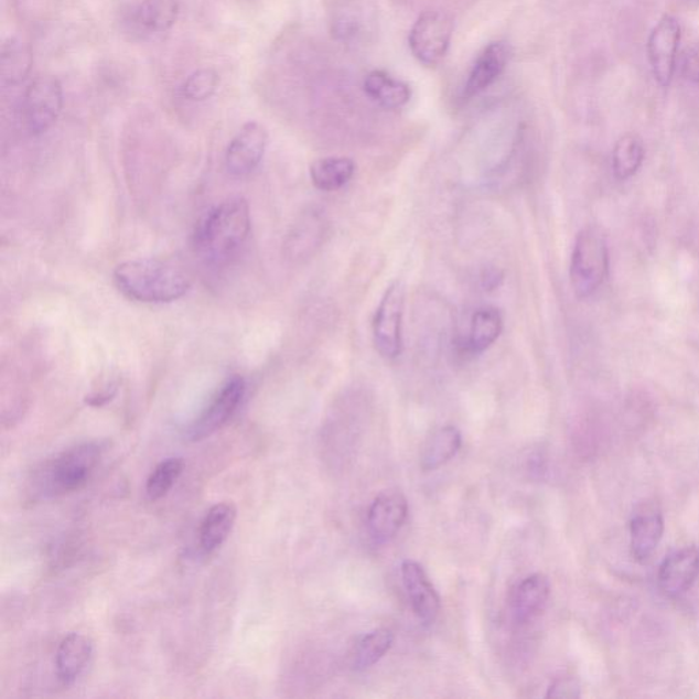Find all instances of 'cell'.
<instances>
[{
	"mask_svg": "<svg viewBox=\"0 0 699 699\" xmlns=\"http://www.w3.org/2000/svg\"><path fill=\"white\" fill-rule=\"evenodd\" d=\"M114 283L131 301L170 303L186 295L192 277L173 261L139 259L119 264Z\"/></svg>",
	"mask_w": 699,
	"mask_h": 699,
	"instance_id": "6da1fadb",
	"label": "cell"
},
{
	"mask_svg": "<svg viewBox=\"0 0 699 699\" xmlns=\"http://www.w3.org/2000/svg\"><path fill=\"white\" fill-rule=\"evenodd\" d=\"M250 208L243 197H232L212 208L193 235L194 249L212 264L230 261L249 238Z\"/></svg>",
	"mask_w": 699,
	"mask_h": 699,
	"instance_id": "7a4b0ae2",
	"label": "cell"
},
{
	"mask_svg": "<svg viewBox=\"0 0 699 699\" xmlns=\"http://www.w3.org/2000/svg\"><path fill=\"white\" fill-rule=\"evenodd\" d=\"M100 458L101 445L97 443H84L63 451L37 470L33 478V494L49 498L84 488Z\"/></svg>",
	"mask_w": 699,
	"mask_h": 699,
	"instance_id": "3957f363",
	"label": "cell"
},
{
	"mask_svg": "<svg viewBox=\"0 0 699 699\" xmlns=\"http://www.w3.org/2000/svg\"><path fill=\"white\" fill-rule=\"evenodd\" d=\"M610 254L603 233L587 227L578 234L570 264L572 290L578 298L593 295L609 277Z\"/></svg>",
	"mask_w": 699,
	"mask_h": 699,
	"instance_id": "277c9868",
	"label": "cell"
},
{
	"mask_svg": "<svg viewBox=\"0 0 699 699\" xmlns=\"http://www.w3.org/2000/svg\"><path fill=\"white\" fill-rule=\"evenodd\" d=\"M454 33V21L443 11H426L418 17L410 32L409 43L412 55L422 65L438 66L444 60Z\"/></svg>",
	"mask_w": 699,
	"mask_h": 699,
	"instance_id": "5b68a950",
	"label": "cell"
},
{
	"mask_svg": "<svg viewBox=\"0 0 699 699\" xmlns=\"http://www.w3.org/2000/svg\"><path fill=\"white\" fill-rule=\"evenodd\" d=\"M406 289L402 282H394L384 292L374 321V341L384 358L394 359L402 353V324Z\"/></svg>",
	"mask_w": 699,
	"mask_h": 699,
	"instance_id": "8992f818",
	"label": "cell"
},
{
	"mask_svg": "<svg viewBox=\"0 0 699 699\" xmlns=\"http://www.w3.org/2000/svg\"><path fill=\"white\" fill-rule=\"evenodd\" d=\"M63 107V90L58 79L42 76L28 87L22 100V120L33 136L45 133L60 118Z\"/></svg>",
	"mask_w": 699,
	"mask_h": 699,
	"instance_id": "52a82bcc",
	"label": "cell"
},
{
	"mask_svg": "<svg viewBox=\"0 0 699 699\" xmlns=\"http://www.w3.org/2000/svg\"><path fill=\"white\" fill-rule=\"evenodd\" d=\"M246 381L243 376H233L223 384L219 391L212 398L208 406L189 428L187 437L192 441H200L225 427L237 412L245 398Z\"/></svg>",
	"mask_w": 699,
	"mask_h": 699,
	"instance_id": "ba28073f",
	"label": "cell"
},
{
	"mask_svg": "<svg viewBox=\"0 0 699 699\" xmlns=\"http://www.w3.org/2000/svg\"><path fill=\"white\" fill-rule=\"evenodd\" d=\"M681 37L678 20L664 15L647 40V56L657 83L668 88L676 71V58Z\"/></svg>",
	"mask_w": 699,
	"mask_h": 699,
	"instance_id": "9c48e42d",
	"label": "cell"
},
{
	"mask_svg": "<svg viewBox=\"0 0 699 699\" xmlns=\"http://www.w3.org/2000/svg\"><path fill=\"white\" fill-rule=\"evenodd\" d=\"M268 146V133L259 122L240 128L226 152V169L234 176H245L259 168Z\"/></svg>",
	"mask_w": 699,
	"mask_h": 699,
	"instance_id": "30bf717a",
	"label": "cell"
},
{
	"mask_svg": "<svg viewBox=\"0 0 699 699\" xmlns=\"http://www.w3.org/2000/svg\"><path fill=\"white\" fill-rule=\"evenodd\" d=\"M409 503L402 492L386 491L375 498L368 512V533L376 544L394 540L408 519Z\"/></svg>",
	"mask_w": 699,
	"mask_h": 699,
	"instance_id": "8fae6325",
	"label": "cell"
},
{
	"mask_svg": "<svg viewBox=\"0 0 699 699\" xmlns=\"http://www.w3.org/2000/svg\"><path fill=\"white\" fill-rule=\"evenodd\" d=\"M699 577V549L685 547L664 559L658 569V588L669 599H678L695 587Z\"/></svg>",
	"mask_w": 699,
	"mask_h": 699,
	"instance_id": "7c38bea8",
	"label": "cell"
},
{
	"mask_svg": "<svg viewBox=\"0 0 699 699\" xmlns=\"http://www.w3.org/2000/svg\"><path fill=\"white\" fill-rule=\"evenodd\" d=\"M400 572H402L404 587L408 592L412 611L423 624L431 626L437 622L441 609L437 589L417 561L405 560Z\"/></svg>",
	"mask_w": 699,
	"mask_h": 699,
	"instance_id": "4fadbf2b",
	"label": "cell"
},
{
	"mask_svg": "<svg viewBox=\"0 0 699 699\" xmlns=\"http://www.w3.org/2000/svg\"><path fill=\"white\" fill-rule=\"evenodd\" d=\"M664 517L655 503L642 504L630 520V547L635 560L646 561L663 540Z\"/></svg>",
	"mask_w": 699,
	"mask_h": 699,
	"instance_id": "5bb4252c",
	"label": "cell"
},
{
	"mask_svg": "<svg viewBox=\"0 0 699 699\" xmlns=\"http://www.w3.org/2000/svg\"><path fill=\"white\" fill-rule=\"evenodd\" d=\"M326 227L325 217L320 211H307L298 217L286 239V256L292 261L311 259L324 243Z\"/></svg>",
	"mask_w": 699,
	"mask_h": 699,
	"instance_id": "9a60e30c",
	"label": "cell"
},
{
	"mask_svg": "<svg viewBox=\"0 0 699 699\" xmlns=\"http://www.w3.org/2000/svg\"><path fill=\"white\" fill-rule=\"evenodd\" d=\"M551 598V582L544 574H533L520 582L512 595L509 612L519 626L540 616Z\"/></svg>",
	"mask_w": 699,
	"mask_h": 699,
	"instance_id": "2e32d148",
	"label": "cell"
},
{
	"mask_svg": "<svg viewBox=\"0 0 699 699\" xmlns=\"http://www.w3.org/2000/svg\"><path fill=\"white\" fill-rule=\"evenodd\" d=\"M94 657V644L87 635L73 633L62 639L55 656L56 676L62 685H76L87 673Z\"/></svg>",
	"mask_w": 699,
	"mask_h": 699,
	"instance_id": "e0dca14e",
	"label": "cell"
},
{
	"mask_svg": "<svg viewBox=\"0 0 699 699\" xmlns=\"http://www.w3.org/2000/svg\"><path fill=\"white\" fill-rule=\"evenodd\" d=\"M509 61V49L504 43H492L485 47L483 53L475 60L472 72L463 89V97L473 99L474 96L483 94L496 79L506 71Z\"/></svg>",
	"mask_w": 699,
	"mask_h": 699,
	"instance_id": "ac0fdd59",
	"label": "cell"
},
{
	"mask_svg": "<svg viewBox=\"0 0 699 699\" xmlns=\"http://www.w3.org/2000/svg\"><path fill=\"white\" fill-rule=\"evenodd\" d=\"M237 520L233 503H219L209 508L200 526V547L204 553H214L226 542Z\"/></svg>",
	"mask_w": 699,
	"mask_h": 699,
	"instance_id": "d6986e66",
	"label": "cell"
},
{
	"mask_svg": "<svg viewBox=\"0 0 699 699\" xmlns=\"http://www.w3.org/2000/svg\"><path fill=\"white\" fill-rule=\"evenodd\" d=\"M462 447L460 429L447 426L437 429L423 443L420 454V466L432 472L449 463Z\"/></svg>",
	"mask_w": 699,
	"mask_h": 699,
	"instance_id": "ffe728a7",
	"label": "cell"
},
{
	"mask_svg": "<svg viewBox=\"0 0 699 699\" xmlns=\"http://www.w3.org/2000/svg\"><path fill=\"white\" fill-rule=\"evenodd\" d=\"M364 89L372 100L387 110L402 108L408 105L411 97L408 84L383 71L369 73L365 78Z\"/></svg>",
	"mask_w": 699,
	"mask_h": 699,
	"instance_id": "44dd1931",
	"label": "cell"
},
{
	"mask_svg": "<svg viewBox=\"0 0 699 699\" xmlns=\"http://www.w3.org/2000/svg\"><path fill=\"white\" fill-rule=\"evenodd\" d=\"M355 174V163L348 158L319 159L311 165L313 186L321 192H336L345 187Z\"/></svg>",
	"mask_w": 699,
	"mask_h": 699,
	"instance_id": "7402d4cb",
	"label": "cell"
},
{
	"mask_svg": "<svg viewBox=\"0 0 699 699\" xmlns=\"http://www.w3.org/2000/svg\"><path fill=\"white\" fill-rule=\"evenodd\" d=\"M503 331L502 313L496 308L478 309L473 314L466 341L467 352L484 353L498 340Z\"/></svg>",
	"mask_w": 699,
	"mask_h": 699,
	"instance_id": "603a6c76",
	"label": "cell"
},
{
	"mask_svg": "<svg viewBox=\"0 0 699 699\" xmlns=\"http://www.w3.org/2000/svg\"><path fill=\"white\" fill-rule=\"evenodd\" d=\"M33 54L30 45L19 39H10L0 55V76L3 84L15 85L24 82L31 72Z\"/></svg>",
	"mask_w": 699,
	"mask_h": 699,
	"instance_id": "cb8c5ba5",
	"label": "cell"
},
{
	"mask_svg": "<svg viewBox=\"0 0 699 699\" xmlns=\"http://www.w3.org/2000/svg\"><path fill=\"white\" fill-rule=\"evenodd\" d=\"M394 633L388 628L374 630L357 642L352 653V666L355 670L374 667L387 655L394 645Z\"/></svg>",
	"mask_w": 699,
	"mask_h": 699,
	"instance_id": "d4e9b609",
	"label": "cell"
},
{
	"mask_svg": "<svg viewBox=\"0 0 699 699\" xmlns=\"http://www.w3.org/2000/svg\"><path fill=\"white\" fill-rule=\"evenodd\" d=\"M180 0H142L137 10V20L151 32H168L180 15Z\"/></svg>",
	"mask_w": 699,
	"mask_h": 699,
	"instance_id": "484cf974",
	"label": "cell"
},
{
	"mask_svg": "<svg viewBox=\"0 0 699 699\" xmlns=\"http://www.w3.org/2000/svg\"><path fill=\"white\" fill-rule=\"evenodd\" d=\"M645 159V148L639 137L626 135L617 140L612 153V168L617 180H628L638 173Z\"/></svg>",
	"mask_w": 699,
	"mask_h": 699,
	"instance_id": "4316f807",
	"label": "cell"
},
{
	"mask_svg": "<svg viewBox=\"0 0 699 699\" xmlns=\"http://www.w3.org/2000/svg\"><path fill=\"white\" fill-rule=\"evenodd\" d=\"M183 467H185V463L181 458H170V460L160 462L147 481L149 501L157 502L168 495L176 480L181 477Z\"/></svg>",
	"mask_w": 699,
	"mask_h": 699,
	"instance_id": "83f0119b",
	"label": "cell"
},
{
	"mask_svg": "<svg viewBox=\"0 0 699 699\" xmlns=\"http://www.w3.org/2000/svg\"><path fill=\"white\" fill-rule=\"evenodd\" d=\"M219 87V76L212 68H202L187 77L182 85V95L187 100L204 101L209 99Z\"/></svg>",
	"mask_w": 699,
	"mask_h": 699,
	"instance_id": "f1b7e54d",
	"label": "cell"
},
{
	"mask_svg": "<svg viewBox=\"0 0 699 699\" xmlns=\"http://www.w3.org/2000/svg\"><path fill=\"white\" fill-rule=\"evenodd\" d=\"M548 698H578L581 697V685L571 676H564V678L556 679L551 686H549Z\"/></svg>",
	"mask_w": 699,
	"mask_h": 699,
	"instance_id": "f546056e",
	"label": "cell"
},
{
	"mask_svg": "<svg viewBox=\"0 0 699 699\" xmlns=\"http://www.w3.org/2000/svg\"><path fill=\"white\" fill-rule=\"evenodd\" d=\"M680 71L687 82L699 84V45H691L685 50L681 55Z\"/></svg>",
	"mask_w": 699,
	"mask_h": 699,
	"instance_id": "4dcf8cb0",
	"label": "cell"
},
{
	"mask_svg": "<svg viewBox=\"0 0 699 699\" xmlns=\"http://www.w3.org/2000/svg\"><path fill=\"white\" fill-rule=\"evenodd\" d=\"M501 278L497 277V272L495 271V269H492V271L486 272L485 277H484V282H485V288L488 289H494L497 286V280H501Z\"/></svg>",
	"mask_w": 699,
	"mask_h": 699,
	"instance_id": "1f68e13d",
	"label": "cell"
}]
</instances>
